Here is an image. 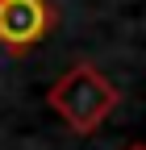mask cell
<instances>
[{"instance_id": "obj_1", "label": "cell", "mask_w": 146, "mask_h": 150, "mask_svg": "<svg viewBox=\"0 0 146 150\" xmlns=\"http://www.w3.org/2000/svg\"><path fill=\"white\" fill-rule=\"evenodd\" d=\"M117 100H121V92L108 83L92 63H75L46 92V104L59 112L67 121V129H75V134H92L108 112L117 108Z\"/></svg>"}, {"instance_id": "obj_2", "label": "cell", "mask_w": 146, "mask_h": 150, "mask_svg": "<svg viewBox=\"0 0 146 150\" xmlns=\"http://www.w3.org/2000/svg\"><path fill=\"white\" fill-rule=\"evenodd\" d=\"M59 13L50 0H0V46L25 54L54 29Z\"/></svg>"}, {"instance_id": "obj_3", "label": "cell", "mask_w": 146, "mask_h": 150, "mask_svg": "<svg viewBox=\"0 0 146 150\" xmlns=\"http://www.w3.org/2000/svg\"><path fill=\"white\" fill-rule=\"evenodd\" d=\"M130 150H142V146H130Z\"/></svg>"}]
</instances>
